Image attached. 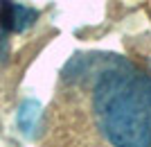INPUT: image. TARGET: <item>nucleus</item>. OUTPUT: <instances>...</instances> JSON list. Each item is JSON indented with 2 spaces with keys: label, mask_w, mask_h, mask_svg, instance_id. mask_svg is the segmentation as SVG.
I'll return each instance as SVG.
<instances>
[{
  "label": "nucleus",
  "mask_w": 151,
  "mask_h": 147,
  "mask_svg": "<svg viewBox=\"0 0 151 147\" xmlns=\"http://www.w3.org/2000/svg\"><path fill=\"white\" fill-rule=\"evenodd\" d=\"M38 18L36 9L18 5L14 0H0V27L5 32H25Z\"/></svg>",
  "instance_id": "2"
},
{
  "label": "nucleus",
  "mask_w": 151,
  "mask_h": 147,
  "mask_svg": "<svg viewBox=\"0 0 151 147\" xmlns=\"http://www.w3.org/2000/svg\"><path fill=\"white\" fill-rule=\"evenodd\" d=\"M36 115H38V104L36 102H25L23 106H20V111H18V125H20V129H23L25 134H29V131H32Z\"/></svg>",
  "instance_id": "3"
},
{
  "label": "nucleus",
  "mask_w": 151,
  "mask_h": 147,
  "mask_svg": "<svg viewBox=\"0 0 151 147\" xmlns=\"http://www.w3.org/2000/svg\"><path fill=\"white\" fill-rule=\"evenodd\" d=\"M90 104L113 147H151V72L113 57L95 77Z\"/></svg>",
  "instance_id": "1"
}]
</instances>
